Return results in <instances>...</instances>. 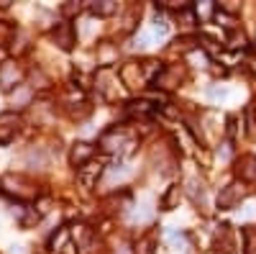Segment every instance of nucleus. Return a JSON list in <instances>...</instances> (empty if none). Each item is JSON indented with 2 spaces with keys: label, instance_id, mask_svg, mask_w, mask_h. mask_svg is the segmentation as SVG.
Returning a JSON list of instances; mask_svg holds the SVG:
<instances>
[{
  "label": "nucleus",
  "instance_id": "0eeeda50",
  "mask_svg": "<svg viewBox=\"0 0 256 254\" xmlns=\"http://www.w3.org/2000/svg\"><path fill=\"white\" fill-rule=\"evenodd\" d=\"M182 80H184V70L180 65H166L162 70V75L154 80V85H156L159 90H174V88H180V85H182Z\"/></svg>",
  "mask_w": 256,
  "mask_h": 254
},
{
  "label": "nucleus",
  "instance_id": "6ab92c4d",
  "mask_svg": "<svg viewBox=\"0 0 256 254\" xmlns=\"http://www.w3.org/2000/svg\"><path fill=\"white\" fill-rule=\"evenodd\" d=\"M187 193L192 195L195 203H202V198H205V190H202V185H198V180H187Z\"/></svg>",
  "mask_w": 256,
  "mask_h": 254
},
{
  "label": "nucleus",
  "instance_id": "aec40b11",
  "mask_svg": "<svg viewBox=\"0 0 256 254\" xmlns=\"http://www.w3.org/2000/svg\"><path fill=\"white\" fill-rule=\"evenodd\" d=\"M244 241H246V254H256V228L254 226L244 228Z\"/></svg>",
  "mask_w": 256,
  "mask_h": 254
},
{
  "label": "nucleus",
  "instance_id": "4be33fe9",
  "mask_svg": "<svg viewBox=\"0 0 256 254\" xmlns=\"http://www.w3.org/2000/svg\"><path fill=\"white\" fill-rule=\"evenodd\" d=\"M210 95H212V98H226V95H228V90H223V88H220V90H218V88H212V90H210Z\"/></svg>",
  "mask_w": 256,
  "mask_h": 254
},
{
  "label": "nucleus",
  "instance_id": "412c9836",
  "mask_svg": "<svg viewBox=\"0 0 256 254\" xmlns=\"http://www.w3.org/2000/svg\"><path fill=\"white\" fill-rule=\"evenodd\" d=\"M80 13V3H64L62 6V16H64V21H70L72 16H77Z\"/></svg>",
  "mask_w": 256,
  "mask_h": 254
},
{
  "label": "nucleus",
  "instance_id": "2eb2a0df",
  "mask_svg": "<svg viewBox=\"0 0 256 254\" xmlns=\"http://www.w3.org/2000/svg\"><path fill=\"white\" fill-rule=\"evenodd\" d=\"M90 13L98 18H108L113 13H118V3L116 0H100V3H90Z\"/></svg>",
  "mask_w": 256,
  "mask_h": 254
},
{
  "label": "nucleus",
  "instance_id": "7ed1b4c3",
  "mask_svg": "<svg viewBox=\"0 0 256 254\" xmlns=\"http://www.w3.org/2000/svg\"><path fill=\"white\" fill-rule=\"evenodd\" d=\"M136 141L126 134L123 126H110V129H105L100 134V146L105 152H120V154H128L131 152V146Z\"/></svg>",
  "mask_w": 256,
  "mask_h": 254
},
{
  "label": "nucleus",
  "instance_id": "6e6552de",
  "mask_svg": "<svg viewBox=\"0 0 256 254\" xmlns=\"http://www.w3.org/2000/svg\"><path fill=\"white\" fill-rule=\"evenodd\" d=\"M92 157H95V146L88 144V141H74L70 146V164L74 169H80V167H84L88 162H92Z\"/></svg>",
  "mask_w": 256,
  "mask_h": 254
},
{
  "label": "nucleus",
  "instance_id": "4468645a",
  "mask_svg": "<svg viewBox=\"0 0 256 254\" xmlns=\"http://www.w3.org/2000/svg\"><path fill=\"white\" fill-rule=\"evenodd\" d=\"M180 195H182V187H180V185H169V187H166V193H164L162 200H159L162 210H172V208H177Z\"/></svg>",
  "mask_w": 256,
  "mask_h": 254
},
{
  "label": "nucleus",
  "instance_id": "f3484780",
  "mask_svg": "<svg viewBox=\"0 0 256 254\" xmlns=\"http://www.w3.org/2000/svg\"><path fill=\"white\" fill-rule=\"evenodd\" d=\"M26 159L31 167H44L46 164V152L41 149V146H31V149L26 152Z\"/></svg>",
  "mask_w": 256,
  "mask_h": 254
},
{
  "label": "nucleus",
  "instance_id": "f257e3e1",
  "mask_svg": "<svg viewBox=\"0 0 256 254\" xmlns=\"http://www.w3.org/2000/svg\"><path fill=\"white\" fill-rule=\"evenodd\" d=\"M0 187H3L6 195H10V198H16V200H38V187L34 185L31 177L20 175V172H18V175H16V172L6 175L3 182H0Z\"/></svg>",
  "mask_w": 256,
  "mask_h": 254
},
{
  "label": "nucleus",
  "instance_id": "a211bd4d",
  "mask_svg": "<svg viewBox=\"0 0 256 254\" xmlns=\"http://www.w3.org/2000/svg\"><path fill=\"white\" fill-rule=\"evenodd\" d=\"M113 57H116V49L110 47V41H102V47H100V54H98L100 65H102V67H110Z\"/></svg>",
  "mask_w": 256,
  "mask_h": 254
},
{
  "label": "nucleus",
  "instance_id": "20e7f679",
  "mask_svg": "<svg viewBox=\"0 0 256 254\" xmlns=\"http://www.w3.org/2000/svg\"><path fill=\"white\" fill-rule=\"evenodd\" d=\"M49 36H52V41L59 47V49H64V52H70L72 47H74V41H77V31H74V24L72 21H59V24H54L52 26V31H49Z\"/></svg>",
  "mask_w": 256,
  "mask_h": 254
},
{
  "label": "nucleus",
  "instance_id": "f8f14e48",
  "mask_svg": "<svg viewBox=\"0 0 256 254\" xmlns=\"http://www.w3.org/2000/svg\"><path fill=\"white\" fill-rule=\"evenodd\" d=\"M34 103V88L31 85H20L18 90L10 93V105H13V111L18 113V108H26V105Z\"/></svg>",
  "mask_w": 256,
  "mask_h": 254
},
{
  "label": "nucleus",
  "instance_id": "1a4fd4ad",
  "mask_svg": "<svg viewBox=\"0 0 256 254\" xmlns=\"http://www.w3.org/2000/svg\"><path fill=\"white\" fill-rule=\"evenodd\" d=\"M244 198V187L238 182H230L226 187H220L218 193V208H236Z\"/></svg>",
  "mask_w": 256,
  "mask_h": 254
},
{
  "label": "nucleus",
  "instance_id": "dca6fc26",
  "mask_svg": "<svg viewBox=\"0 0 256 254\" xmlns=\"http://www.w3.org/2000/svg\"><path fill=\"white\" fill-rule=\"evenodd\" d=\"M16 34H18L16 26L0 21V49H10V44H16Z\"/></svg>",
  "mask_w": 256,
  "mask_h": 254
},
{
  "label": "nucleus",
  "instance_id": "ddd939ff",
  "mask_svg": "<svg viewBox=\"0 0 256 254\" xmlns=\"http://www.w3.org/2000/svg\"><path fill=\"white\" fill-rule=\"evenodd\" d=\"M156 251V231H146L134 244V254H154Z\"/></svg>",
  "mask_w": 256,
  "mask_h": 254
},
{
  "label": "nucleus",
  "instance_id": "39448f33",
  "mask_svg": "<svg viewBox=\"0 0 256 254\" xmlns=\"http://www.w3.org/2000/svg\"><path fill=\"white\" fill-rule=\"evenodd\" d=\"M20 126H24V121H20V113L16 111H3L0 113V144H10L16 139V134L20 131Z\"/></svg>",
  "mask_w": 256,
  "mask_h": 254
},
{
  "label": "nucleus",
  "instance_id": "9d476101",
  "mask_svg": "<svg viewBox=\"0 0 256 254\" xmlns=\"http://www.w3.org/2000/svg\"><path fill=\"white\" fill-rule=\"evenodd\" d=\"M233 169H236V177L241 182H256V157L254 154H241Z\"/></svg>",
  "mask_w": 256,
  "mask_h": 254
},
{
  "label": "nucleus",
  "instance_id": "423d86ee",
  "mask_svg": "<svg viewBox=\"0 0 256 254\" xmlns=\"http://www.w3.org/2000/svg\"><path fill=\"white\" fill-rule=\"evenodd\" d=\"M118 77H120V82L126 85V88H131V90H138V88H144L141 82H148L146 75H144V67L138 65V62H126V65H120Z\"/></svg>",
  "mask_w": 256,
  "mask_h": 254
},
{
  "label": "nucleus",
  "instance_id": "f03ea898",
  "mask_svg": "<svg viewBox=\"0 0 256 254\" xmlns=\"http://www.w3.org/2000/svg\"><path fill=\"white\" fill-rule=\"evenodd\" d=\"M26 70L18 59H6L0 62V90L3 93H13L20 85H26Z\"/></svg>",
  "mask_w": 256,
  "mask_h": 254
},
{
  "label": "nucleus",
  "instance_id": "9b49d317",
  "mask_svg": "<svg viewBox=\"0 0 256 254\" xmlns=\"http://www.w3.org/2000/svg\"><path fill=\"white\" fill-rule=\"evenodd\" d=\"M102 169H105L102 162H88L84 167L77 169V180H80L84 187H92V185H98V180H100V175H102Z\"/></svg>",
  "mask_w": 256,
  "mask_h": 254
}]
</instances>
